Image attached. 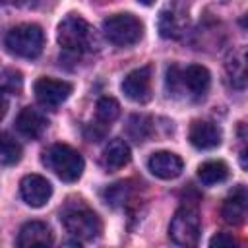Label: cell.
Listing matches in <instances>:
<instances>
[{
  "label": "cell",
  "mask_w": 248,
  "mask_h": 248,
  "mask_svg": "<svg viewBox=\"0 0 248 248\" xmlns=\"http://www.w3.org/2000/svg\"><path fill=\"white\" fill-rule=\"evenodd\" d=\"M58 45L62 50L81 56L87 52H93L97 46V35L95 29L79 16H68L58 25Z\"/></svg>",
  "instance_id": "obj_1"
},
{
  "label": "cell",
  "mask_w": 248,
  "mask_h": 248,
  "mask_svg": "<svg viewBox=\"0 0 248 248\" xmlns=\"http://www.w3.org/2000/svg\"><path fill=\"white\" fill-rule=\"evenodd\" d=\"M43 165L64 182H76L83 172V157L66 143L50 145L43 153Z\"/></svg>",
  "instance_id": "obj_2"
},
{
  "label": "cell",
  "mask_w": 248,
  "mask_h": 248,
  "mask_svg": "<svg viewBox=\"0 0 248 248\" xmlns=\"http://www.w3.org/2000/svg\"><path fill=\"white\" fill-rule=\"evenodd\" d=\"M6 50L19 58H37L45 46V33L35 23H21L12 27L4 37Z\"/></svg>",
  "instance_id": "obj_3"
},
{
  "label": "cell",
  "mask_w": 248,
  "mask_h": 248,
  "mask_svg": "<svg viewBox=\"0 0 248 248\" xmlns=\"http://www.w3.org/2000/svg\"><path fill=\"white\" fill-rule=\"evenodd\" d=\"M103 33L116 46L136 45L143 35V23L132 14H114L103 21Z\"/></svg>",
  "instance_id": "obj_4"
},
{
  "label": "cell",
  "mask_w": 248,
  "mask_h": 248,
  "mask_svg": "<svg viewBox=\"0 0 248 248\" xmlns=\"http://www.w3.org/2000/svg\"><path fill=\"white\" fill-rule=\"evenodd\" d=\"M200 229L202 223L198 211L194 207L184 205L172 215L169 225V236L178 246H194L200 238Z\"/></svg>",
  "instance_id": "obj_5"
},
{
  "label": "cell",
  "mask_w": 248,
  "mask_h": 248,
  "mask_svg": "<svg viewBox=\"0 0 248 248\" xmlns=\"http://www.w3.org/2000/svg\"><path fill=\"white\" fill-rule=\"evenodd\" d=\"M62 223H64V229L78 240H93L103 231L101 219L87 207H79L64 213Z\"/></svg>",
  "instance_id": "obj_6"
},
{
  "label": "cell",
  "mask_w": 248,
  "mask_h": 248,
  "mask_svg": "<svg viewBox=\"0 0 248 248\" xmlns=\"http://www.w3.org/2000/svg\"><path fill=\"white\" fill-rule=\"evenodd\" d=\"M35 99L39 101L41 107L45 108H56L60 107L72 93V83L64 79H54V78H39L33 85Z\"/></svg>",
  "instance_id": "obj_7"
},
{
  "label": "cell",
  "mask_w": 248,
  "mask_h": 248,
  "mask_svg": "<svg viewBox=\"0 0 248 248\" xmlns=\"http://www.w3.org/2000/svg\"><path fill=\"white\" fill-rule=\"evenodd\" d=\"M19 194L27 205L43 207L52 196V186L41 174H25L19 182Z\"/></svg>",
  "instance_id": "obj_8"
},
{
  "label": "cell",
  "mask_w": 248,
  "mask_h": 248,
  "mask_svg": "<svg viewBox=\"0 0 248 248\" xmlns=\"http://www.w3.org/2000/svg\"><path fill=\"white\" fill-rule=\"evenodd\" d=\"M122 93L134 103H145L151 97V66L138 68L122 79Z\"/></svg>",
  "instance_id": "obj_9"
},
{
  "label": "cell",
  "mask_w": 248,
  "mask_h": 248,
  "mask_svg": "<svg viewBox=\"0 0 248 248\" xmlns=\"http://www.w3.org/2000/svg\"><path fill=\"white\" fill-rule=\"evenodd\" d=\"M221 128L207 120H194L188 132V140L196 149H213L221 143Z\"/></svg>",
  "instance_id": "obj_10"
},
{
  "label": "cell",
  "mask_w": 248,
  "mask_h": 248,
  "mask_svg": "<svg viewBox=\"0 0 248 248\" xmlns=\"http://www.w3.org/2000/svg\"><path fill=\"white\" fill-rule=\"evenodd\" d=\"M147 169L151 170V174H155L157 178H163V180H170V178H176L182 169H184V163L182 159L176 155V153H170V151H157L149 157L147 161Z\"/></svg>",
  "instance_id": "obj_11"
},
{
  "label": "cell",
  "mask_w": 248,
  "mask_h": 248,
  "mask_svg": "<svg viewBox=\"0 0 248 248\" xmlns=\"http://www.w3.org/2000/svg\"><path fill=\"white\" fill-rule=\"evenodd\" d=\"M52 231L43 221H29L19 229L17 234V246L19 248H31V246H50L52 244Z\"/></svg>",
  "instance_id": "obj_12"
},
{
  "label": "cell",
  "mask_w": 248,
  "mask_h": 248,
  "mask_svg": "<svg viewBox=\"0 0 248 248\" xmlns=\"http://www.w3.org/2000/svg\"><path fill=\"white\" fill-rule=\"evenodd\" d=\"M48 122L46 118L43 116L41 110L33 108V107H23L16 118V128L17 132L27 138V140H37L45 130H46Z\"/></svg>",
  "instance_id": "obj_13"
},
{
  "label": "cell",
  "mask_w": 248,
  "mask_h": 248,
  "mask_svg": "<svg viewBox=\"0 0 248 248\" xmlns=\"http://www.w3.org/2000/svg\"><path fill=\"white\" fill-rule=\"evenodd\" d=\"M225 72L234 89H248V46L238 48L229 56Z\"/></svg>",
  "instance_id": "obj_14"
},
{
  "label": "cell",
  "mask_w": 248,
  "mask_h": 248,
  "mask_svg": "<svg viewBox=\"0 0 248 248\" xmlns=\"http://www.w3.org/2000/svg\"><path fill=\"white\" fill-rule=\"evenodd\" d=\"M246 207H248V196L244 188H236L232 190L227 200L223 202L221 207V217L225 219V223L229 225H240L246 217Z\"/></svg>",
  "instance_id": "obj_15"
},
{
  "label": "cell",
  "mask_w": 248,
  "mask_h": 248,
  "mask_svg": "<svg viewBox=\"0 0 248 248\" xmlns=\"http://www.w3.org/2000/svg\"><path fill=\"white\" fill-rule=\"evenodd\" d=\"M184 78V89L188 91V95H192L194 99H202L211 83V76L207 72V68L200 66V64H192L182 72Z\"/></svg>",
  "instance_id": "obj_16"
},
{
  "label": "cell",
  "mask_w": 248,
  "mask_h": 248,
  "mask_svg": "<svg viewBox=\"0 0 248 248\" xmlns=\"http://www.w3.org/2000/svg\"><path fill=\"white\" fill-rule=\"evenodd\" d=\"M130 157H132V153L124 140H110L107 143V147L103 149L101 163L107 170H118L130 163Z\"/></svg>",
  "instance_id": "obj_17"
},
{
  "label": "cell",
  "mask_w": 248,
  "mask_h": 248,
  "mask_svg": "<svg viewBox=\"0 0 248 248\" xmlns=\"http://www.w3.org/2000/svg\"><path fill=\"white\" fill-rule=\"evenodd\" d=\"M227 176H229V167L223 161H205L198 167V178L205 186L221 184L227 180Z\"/></svg>",
  "instance_id": "obj_18"
},
{
  "label": "cell",
  "mask_w": 248,
  "mask_h": 248,
  "mask_svg": "<svg viewBox=\"0 0 248 248\" xmlns=\"http://www.w3.org/2000/svg\"><path fill=\"white\" fill-rule=\"evenodd\" d=\"M151 118H147V116H143V114H132L130 116V120H128V124H126V132H128V136L134 140V141H145L147 138H149V134H151Z\"/></svg>",
  "instance_id": "obj_19"
},
{
  "label": "cell",
  "mask_w": 248,
  "mask_h": 248,
  "mask_svg": "<svg viewBox=\"0 0 248 248\" xmlns=\"http://www.w3.org/2000/svg\"><path fill=\"white\" fill-rule=\"evenodd\" d=\"M19 159H21V145L8 132H4L2 134V147H0V161H2V165L10 167V165H16Z\"/></svg>",
  "instance_id": "obj_20"
},
{
  "label": "cell",
  "mask_w": 248,
  "mask_h": 248,
  "mask_svg": "<svg viewBox=\"0 0 248 248\" xmlns=\"http://www.w3.org/2000/svg\"><path fill=\"white\" fill-rule=\"evenodd\" d=\"M120 114V105L116 99L112 97H101L97 101V120L110 126V122H114Z\"/></svg>",
  "instance_id": "obj_21"
},
{
  "label": "cell",
  "mask_w": 248,
  "mask_h": 248,
  "mask_svg": "<svg viewBox=\"0 0 248 248\" xmlns=\"http://www.w3.org/2000/svg\"><path fill=\"white\" fill-rule=\"evenodd\" d=\"M180 21H178V16L172 14V12H161V17H159V31L163 37H178L180 35Z\"/></svg>",
  "instance_id": "obj_22"
},
{
  "label": "cell",
  "mask_w": 248,
  "mask_h": 248,
  "mask_svg": "<svg viewBox=\"0 0 248 248\" xmlns=\"http://www.w3.org/2000/svg\"><path fill=\"white\" fill-rule=\"evenodd\" d=\"M167 91L172 97H176L180 93H186L184 78H182V72H180L178 66H169V70H167Z\"/></svg>",
  "instance_id": "obj_23"
},
{
  "label": "cell",
  "mask_w": 248,
  "mask_h": 248,
  "mask_svg": "<svg viewBox=\"0 0 248 248\" xmlns=\"http://www.w3.org/2000/svg\"><path fill=\"white\" fill-rule=\"evenodd\" d=\"M128 194H130V186L126 182H116L105 190V200H107V203L116 207L128 200Z\"/></svg>",
  "instance_id": "obj_24"
},
{
  "label": "cell",
  "mask_w": 248,
  "mask_h": 248,
  "mask_svg": "<svg viewBox=\"0 0 248 248\" xmlns=\"http://www.w3.org/2000/svg\"><path fill=\"white\" fill-rule=\"evenodd\" d=\"M21 85H23V78L17 70L6 68L2 72V91L4 93H19Z\"/></svg>",
  "instance_id": "obj_25"
},
{
  "label": "cell",
  "mask_w": 248,
  "mask_h": 248,
  "mask_svg": "<svg viewBox=\"0 0 248 248\" xmlns=\"http://www.w3.org/2000/svg\"><path fill=\"white\" fill-rule=\"evenodd\" d=\"M107 124H103V122H99L97 120V124H89L87 128H85V138L89 140V141H99V140H103V136L107 134Z\"/></svg>",
  "instance_id": "obj_26"
},
{
  "label": "cell",
  "mask_w": 248,
  "mask_h": 248,
  "mask_svg": "<svg viewBox=\"0 0 248 248\" xmlns=\"http://www.w3.org/2000/svg\"><path fill=\"white\" fill-rule=\"evenodd\" d=\"M234 244H236V240L231 234H227V232H217L209 240V246H234Z\"/></svg>",
  "instance_id": "obj_27"
},
{
  "label": "cell",
  "mask_w": 248,
  "mask_h": 248,
  "mask_svg": "<svg viewBox=\"0 0 248 248\" xmlns=\"http://www.w3.org/2000/svg\"><path fill=\"white\" fill-rule=\"evenodd\" d=\"M238 163H240V167H242L244 170H248V141H246V145L242 147V151H240V155H238Z\"/></svg>",
  "instance_id": "obj_28"
},
{
  "label": "cell",
  "mask_w": 248,
  "mask_h": 248,
  "mask_svg": "<svg viewBox=\"0 0 248 248\" xmlns=\"http://www.w3.org/2000/svg\"><path fill=\"white\" fill-rule=\"evenodd\" d=\"M240 25H242L244 29H248V12H246V14L240 17Z\"/></svg>",
  "instance_id": "obj_29"
},
{
  "label": "cell",
  "mask_w": 248,
  "mask_h": 248,
  "mask_svg": "<svg viewBox=\"0 0 248 248\" xmlns=\"http://www.w3.org/2000/svg\"><path fill=\"white\" fill-rule=\"evenodd\" d=\"M138 2H140V4H143V6H151L155 0H138Z\"/></svg>",
  "instance_id": "obj_30"
}]
</instances>
